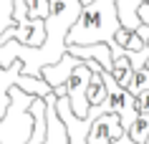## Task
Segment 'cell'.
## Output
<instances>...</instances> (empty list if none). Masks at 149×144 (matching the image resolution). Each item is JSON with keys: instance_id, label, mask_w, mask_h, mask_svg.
I'll use <instances>...</instances> for the list:
<instances>
[{"instance_id": "1", "label": "cell", "mask_w": 149, "mask_h": 144, "mask_svg": "<svg viewBox=\"0 0 149 144\" xmlns=\"http://www.w3.org/2000/svg\"><path fill=\"white\" fill-rule=\"evenodd\" d=\"M119 15H116V0H91L81 5L79 18L66 33V43H106L109 48H116L114 33L119 28Z\"/></svg>"}, {"instance_id": "2", "label": "cell", "mask_w": 149, "mask_h": 144, "mask_svg": "<svg viewBox=\"0 0 149 144\" xmlns=\"http://www.w3.org/2000/svg\"><path fill=\"white\" fill-rule=\"evenodd\" d=\"M18 40L25 46H40L46 38V28L40 18H28V8H25V0H13V18L10 25L3 28L0 33V43L5 40Z\"/></svg>"}, {"instance_id": "3", "label": "cell", "mask_w": 149, "mask_h": 144, "mask_svg": "<svg viewBox=\"0 0 149 144\" xmlns=\"http://www.w3.org/2000/svg\"><path fill=\"white\" fill-rule=\"evenodd\" d=\"M99 73H101L104 79V86H106V99H104V111L109 114H116L119 121H121V127H124V131L134 124V119L139 116V109H136V96L129 91L126 86H119L116 81L111 79V73L106 71V68H99Z\"/></svg>"}, {"instance_id": "4", "label": "cell", "mask_w": 149, "mask_h": 144, "mask_svg": "<svg viewBox=\"0 0 149 144\" xmlns=\"http://www.w3.org/2000/svg\"><path fill=\"white\" fill-rule=\"evenodd\" d=\"M88 79H91V68H88V63L81 58L79 63L71 68V73L66 76V81H63V88H66V96H68L71 111L76 114V116H84V114L88 111V101H86Z\"/></svg>"}, {"instance_id": "5", "label": "cell", "mask_w": 149, "mask_h": 144, "mask_svg": "<svg viewBox=\"0 0 149 144\" xmlns=\"http://www.w3.org/2000/svg\"><path fill=\"white\" fill-rule=\"evenodd\" d=\"M121 131H124V127H121L119 116L104 111L94 119V124H91V129L86 134V142L88 144H114Z\"/></svg>"}, {"instance_id": "6", "label": "cell", "mask_w": 149, "mask_h": 144, "mask_svg": "<svg viewBox=\"0 0 149 144\" xmlns=\"http://www.w3.org/2000/svg\"><path fill=\"white\" fill-rule=\"evenodd\" d=\"M43 104H46V136L40 144H71L68 136H66V129H63L58 114H56V94L51 88V94L43 96Z\"/></svg>"}, {"instance_id": "7", "label": "cell", "mask_w": 149, "mask_h": 144, "mask_svg": "<svg viewBox=\"0 0 149 144\" xmlns=\"http://www.w3.org/2000/svg\"><path fill=\"white\" fill-rule=\"evenodd\" d=\"M68 53H73L76 58H94L96 63L106 68H111V48L106 43H86V46H79V43H68L66 46Z\"/></svg>"}, {"instance_id": "8", "label": "cell", "mask_w": 149, "mask_h": 144, "mask_svg": "<svg viewBox=\"0 0 149 144\" xmlns=\"http://www.w3.org/2000/svg\"><path fill=\"white\" fill-rule=\"evenodd\" d=\"M141 3H147V0H116V15H119L121 28L134 31V28L141 23L139 15H136V8H139Z\"/></svg>"}, {"instance_id": "9", "label": "cell", "mask_w": 149, "mask_h": 144, "mask_svg": "<svg viewBox=\"0 0 149 144\" xmlns=\"http://www.w3.org/2000/svg\"><path fill=\"white\" fill-rule=\"evenodd\" d=\"M15 86L20 88V91H25V94H31V96H46V94H51V86H48L40 76H31V73H23V71L15 76Z\"/></svg>"}, {"instance_id": "10", "label": "cell", "mask_w": 149, "mask_h": 144, "mask_svg": "<svg viewBox=\"0 0 149 144\" xmlns=\"http://www.w3.org/2000/svg\"><path fill=\"white\" fill-rule=\"evenodd\" d=\"M109 73H111V79L116 81L119 86H126L129 79H132V73H134V68H132V63H129V58H126V56H114V58H111Z\"/></svg>"}, {"instance_id": "11", "label": "cell", "mask_w": 149, "mask_h": 144, "mask_svg": "<svg viewBox=\"0 0 149 144\" xmlns=\"http://www.w3.org/2000/svg\"><path fill=\"white\" fill-rule=\"evenodd\" d=\"M99 68L91 71V79H88V86H86V101L88 104H101L104 99H106V86H104V79H101V73H99Z\"/></svg>"}, {"instance_id": "12", "label": "cell", "mask_w": 149, "mask_h": 144, "mask_svg": "<svg viewBox=\"0 0 149 144\" xmlns=\"http://www.w3.org/2000/svg\"><path fill=\"white\" fill-rule=\"evenodd\" d=\"M126 88H129L134 96L141 94L144 88H149V68H147V66H141V68H136V71L132 73V79H129Z\"/></svg>"}, {"instance_id": "13", "label": "cell", "mask_w": 149, "mask_h": 144, "mask_svg": "<svg viewBox=\"0 0 149 144\" xmlns=\"http://www.w3.org/2000/svg\"><path fill=\"white\" fill-rule=\"evenodd\" d=\"M48 10H51V3L48 0H36L31 8H28V18H40L43 20L48 15Z\"/></svg>"}, {"instance_id": "14", "label": "cell", "mask_w": 149, "mask_h": 144, "mask_svg": "<svg viewBox=\"0 0 149 144\" xmlns=\"http://www.w3.org/2000/svg\"><path fill=\"white\" fill-rule=\"evenodd\" d=\"M10 18H13V0H0V33L10 25Z\"/></svg>"}, {"instance_id": "15", "label": "cell", "mask_w": 149, "mask_h": 144, "mask_svg": "<svg viewBox=\"0 0 149 144\" xmlns=\"http://www.w3.org/2000/svg\"><path fill=\"white\" fill-rule=\"evenodd\" d=\"M136 109H139V114H149V88L136 94Z\"/></svg>"}, {"instance_id": "16", "label": "cell", "mask_w": 149, "mask_h": 144, "mask_svg": "<svg viewBox=\"0 0 149 144\" xmlns=\"http://www.w3.org/2000/svg\"><path fill=\"white\" fill-rule=\"evenodd\" d=\"M114 144H136V142H134V139L126 134V131H121V134H119V139H116Z\"/></svg>"}, {"instance_id": "17", "label": "cell", "mask_w": 149, "mask_h": 144, "mask_svg": "<svg viewBox=\"0 0 149 144\" xmlns=\"http://www.w3.org/2000/svg\"><path fill=\"white\" fill-rule=\"evenodd\" d=\"M141 144H149V134H147V139H144V142H141Z\"/></svg>"}, {"instance_id": "18", "label": "cell", "mask_w": 149, "mask_h": 144, "mask_svg": "<svg viewBox=\"0 0 149 144\" xmlns=\"http://www.w3.org/2000/svg\"><path fill=\"white\" fill-rule=\"evenodd\" d=\"M86 3H91V0H81V5H86Z\"/></svg>"}]
</instances>
